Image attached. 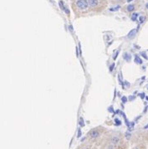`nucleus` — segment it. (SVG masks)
Masks as SVG:
<instances>
[{
	"label": "nucleus",
	"instance_id": "nucleus-1",
	"mask_svg": "<svg viewBox=\"0 0 148 149\" xmlns=\"http://www.w3.org/2000/svg\"><path fill=\"white\" fill-rule=\"evenodd\" d=\"M71 8L76 19L91 13L87 0H71Z\"/></svg>",
	"mask_w": 148,
	"mask_h": 149
},
{
	"label": "nucleus",
	"instance_id": "nucleus-2",
	"mask_svg": "<svg viewBox=\"0 0 148 149\" xmlns=\"http://www.w3.org/2000/svg\"><path fill=\"white\" fill-rule=\"evenodd\" d=\"M92 13L100 14L108 7V0H87Z\"/></svg>",
	"mask_w": 148,
	"mask_h": 149
},
{
	"label": "nucleus",
	"instance_id": "nucleus-3",
	"mask_svg": "<svg viewBox=\"0 0 148 149\" xmlns=\"http://www.w3.org/2000/svg\"><path fill=\"white\" fill-rule=\"evenodd\" d=\"M101 127H96V128L92 129L90 130L89 132H88V136L91 139H95L97 137H99L101 134V132H102V129Z\"/></svg>",
	"mask_w": 148,
	"mask_h": 149
},
{
	"label": "nucleus",
	"instance_id": "nucleus-4",
	"mask_svg": "<svg viewBox=\"0 0 148 149\" xmlns=\"http://www.w3.org/2000/svg\"><path fill=\"white\" fill-rule=\"evenodd\" d=\"M135 9H137V6L135 3H131V4H128L126 6H124L122 8V11L125 13H131L135 11Z\"/></svg>",
	"mask_w": 148,
	"mask_h": 149
},
{
	"label": "nucleus",
	"instance_id": "nucleus-5",
	"mask_svg": "<svg viewBox=\"0 0 148 149\" xmlns=\"http://www.w3.org/2000/svg\"><path fill=\"white\" fill-rule=\"evenodd\" d=\"M126 1L127 0H108V2H110V3H111L112 4H114V5H121V4H123V3H126Z\"/></svg>",
	"mask_w": 148,
	"mask_h": 149
},
{
	"label": "nucleus",
	"instance_id": "nucleus-6",
	"mask_svg": "<svg viewBox=\"0 0 148 149\" xmlns=\"http://www.w3.org/2000/svg\"><path fill=\"white\" fill-rule=\"evenodd\" d=\"M123 59L126 61H127V62H130L131 60V55L128 54V53H124L123 54Z\"/></svg>",
	"mask_w": 148,
	"mask_h": 149
},
{
	"label": "nucleus",
	"instance_id": "nucleus-7",
	"mask_svg": "<svg viewBox=\"0 0 148 149\" xmlns=\"http://www.w3.org/2000/svg\"><path fill=\"white\" fill-rule=\"evenodd\" d=\"M135 34H136V30H135V29H132V30L128 34L127 37L129 39H133L135 37Z\"/></svg>",
	"mask_w": 148,
	"mask_h": 149
},
{
	"label": "nucleus",
	"instance_id": "nucleus-8",
	"mask_svg": "<svg viewBox=\"0 0 148 149\" xmlns=\"http://www.w3.org/2000/svg\"><path fill=\"white\" fill-rule=\"evenodd\" d=\"M135 62L136 64H138V65H141V64H142L141 59L140 57H138L137 54H135Z\"/></svg>",
	"mask_w": 148,
	"mask_h": 149
},
{
	"label": "nucleus",
	"instance_id": "nucleus-9",
	"mask_svg": "<svg viewBox=\"0 0 148 149\" xmlns=\"http://www.w3.org/2000/svg\"><path fill=\"white\" fill-rule=\"evenodd\" d=\"M133 149H146V147H145L144 145L141 144V145H138V146H136V147H135V148H134Z\"/></svg>",
	"mask_w": 148,
	"mask_h": 149
},
{
	"label": "nucleus",
	"instance_id": "nucleus-10",
	"mask_svg": "<svg viewBox=\"0 0 148 149\" xmlns=\"http://www.w3.org/2000/svg\"><path fill=\"white\" fill-rule=\"evenodd\" d=\"M59 5H60V7L61 10H65V6H64V3H63V1H60L59 2Z\"/></svg>",
	"mask_w": 148,
	"mask_h": 149
},
{
	"label": "nucleus",
	"instance_id": "nucleus-11",
	"mask_svg": "<svg viewBox=\"0 0 148 149\" xmlns=\"http://www.w3.org/2000/svg\"><path fill=\"white\" fill-rule=\"evenodd\" d=\"M119 8H120V5L116 6L115 8H110V11H117V10H119Z\"/></svg>",
	"mask_w": 148,
	"mask_h": 149
},
{
	"label": "nucleus",
	"instance_id": "nucleus-12",
	"mask_svg": "<svg viewBox=\"0 0 148 149\" xmlns=\"http://www.w3.org/2000/svg\"><path fill=\"white\" fill-rule=\"evenodd\" d=\"M137 16H138V14H132V16H131V19H132L133 21H135V19H136Z\"/></svg>",
	"mask_w": 148,
	"mask_h": 149
},
{
	"label": "nucleus",
	"instance_id": "nucleus-13",
	"mask_svg": "<svg viewBox=\"0 0 148 149\" xmlns=\"http://www.w3.org/2000/svg\"><path fill=\"white\" fill-rule=\"evenodd\" d=\"M115 124H116V125H119V126L121 125V120H119V119H117V118H116V119H115Z\"/></svg>",
	"mask_w": 148,
	"mask_h": 149
},
{
	"label": "nucleus",
	"instance_id": "nucleus-14",
	"mask_svg": "<svg viewBox=\"0 0 148 149\" xmlns=\"http://www.w3.org/2000/svg\"><path fill=\"white\" fill-rule=\"evenodd\" d=\"M80 125H81V127H84V126H85L84 120H83V118H82V117H81V119H80Z\"/></svg>",
	"mask_w": 148,
	"mask_h": 149
},
{
	"label": "nucleus",
	"instance_id": "nucleus-15",
	"mask_svg": "<svg viewBox=\"0 0 148 149\" xmlns=\"http://www.w3.org/2000/svg\"><path fill=\"white\" fill-rule=\"evenodd\" d=\"M121 102H123V103H126V102H127V98H126V96H123V97H121Z\"/></svg>",
	"mask_w": 148,
	"mask_h": 149
},
{
	"label": "nucleus",
	"instance_id": "nucleus-16",
	"mask_svg": "<svg viewBox=\"0 0 148 149\" xmlns=\"http://www.w3.org/2000/svg\"><path fill=\"white\" fill-rule=\"evenodd\" d=\"M114 67H115V63H113V64L110 66V71H112V70H114Z\"/></svg>",
	"mask_w": 148,
	"mask_h": 149
},
{
	"label": "nucleus",
	"instance_id": "nucleus-17",
	"mask_svg": "<svg viewBox=\"0 0 148 149\" xmlns=\"http://www.w3.org/2000/svg\"><path fill=\"white\" fill-rule=\"evenodd\" d=\"M141 55H142V56H143V57H144V58H145L146 60H147V59H148L147 56V54H145L144 52H142V53H141Z\"/></svg>",
	"mask_w": 148,
	"mask_h": 149
},
{
	"label": "nucleus",
	"instance_id": "nucleus-18",
	"mask_svg": "<svg viewBox=\"0 0 148 149\" xmlns=\"http://www.w3.org/2000/svg\"><path fill=\"white\" fill-rule=\"evenodd\" d=\"M81 128H79V131H78V137H81Z\"/></svg>",
	"mask_w": 148,
	"mask_h": 149
},
{
	"label": "nucleus",
	"instance_id": "nucleus-19",
	"mask_svg": "<svg viewBox=\"0 0 148 149\" xmlns=\"http://www.w3.org/2000/svg\"><path fill=\"white\" fill-rule=\"evenodd\" d=\"M146 19V17H142V16H141V17H140V21H141V23H142V22L144 21V19Z\"/></svg>",
	"mask_w": 148,
	"mask_h": 149
},
{
	"label": "nucleus",
	"instance_id": "nucleus-20",
	"mask_svg": "<svg viewBox=\"0 0 148 149\" xmlns=\"http://www.w3.org/2000/svg\"><path fill=\"white\" fill-rule=\"evenodd\" d=\"M147 128H148V125H147V126H146V127H144V129H147Z\"/></svg>",
	"mask_w": 148,
	"mask_h": 149
},
{
	"label": "nucleus",
	"instance_id": "nucleus-21",
	"mask_svg": "<svg viewBox=\"0 0 148 149\" xmlns=\"http://www.w3.org/2000/svg\"><path fill=\"white\" fill-rule=\"evenodd\" d=\"M146 6H147V9H148V3H147V5H146Z\"/></svg>",
	"mask_w": 148,
	"mask_h": 149
}]
</instances>
